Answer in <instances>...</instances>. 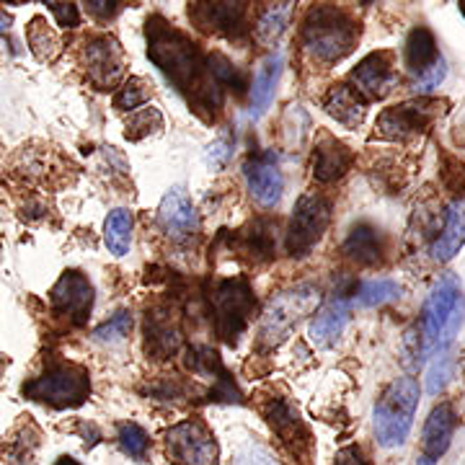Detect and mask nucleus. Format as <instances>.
<instances>
[{
	"label": "nucleus",
	"instance_id": "nucleus-1",
	"mask_svg": "<svg viewBox=\"0 0 465 465\" xmlns=\"http://www.w3.org/2000/svg\"><path fill=\"white\" fill-rule=\"evenodd\" d=\"M148 57L200 109L220 106V84L207 78V63L200 47L186 34L168 26L163 18L148 21Z\"/></svg>",
	"mask_w": 465,
	"mask_h": 465
},
{
	"label": "nucleus",
	"instance_id": "nucleus-2",
	"mask_svg": "<svg viewBox=\"0 0 465 465\" xmlns=\"http://www.w3.org/2000/svg\"><path fill=\"white\" fill-rule=\"evenodd\" d=\"M357 21L336 5H313L302 24V47L321 65L341 63L357 47Z\"/></svg>",
	"mask_w": 465,
	"mask_h": 465
},
{
	"label": "nucleus",
	"instance_id": "nucleus-3",
	"mask_svg": "<svg viewBox=\"0 0 465 465\" xmlns=\"http://www.w3.org/2000/svg\"><path fill=\"white\" fill-rule=\"evenodd\" d=\"M465 300L460 295V282L452 274H442L434 282L430 298L424 302V313H421V347L424 357L437 354L442 349H450L455 333L463 323Z\"/></svg>",
	"mask_w": 465,
	"mask_h": 465
},
{
	"label": "nucleus",
	"instance_id": "nucleus-4",
	"mask_svg": "<svg viewBox=\"0 0 465 465\" xmlns=\"http://www.w3.org/2000/svg\"><path fill=\"white\" fill-rule=\"evenodd\" d=\"M419 399H421V388L411 375L396 378L385 385V391L375 403V411H372L375 437L382 448H399L406 442V437L414 427Z\"/></svg>",
	"mask_w": 465,
	"mask_h": 465
},
{
	"label": "nucleus",
	"instance_id": "nucleus-5",
	"mask_svg": "<svg viewBox=\"0 0 465 465\" xmlns=\"http://www.w3.org/2000/svg\"><path fill=\"white\" fill-rule=\"evenodd\" d=\"M321 302V290L316 284H295L290 290L277 292L272 302L266 305L264 318H262V344L277 347L282 344L290 333L300 326V321L311 316Z\"/></svg>",
	"mask_w": 465,
	"mask_h": 465
},
{
	"label": "nucleus",
	"instance_id": "nucleus-6",
	"mask_svg": "<svg viewBox=\"0 0 465 465\" xmlns=\"http://www.w3.org/2000/svg\"><path fill=\"white\" fill-rule=\"evenodd\" d=\"M26 399L47 403L52 409H73L81 406L91 393L88 372L73 362H54L39 378L24 385Z\"/></svg>",
	"mask_w": 465,
	"mask_h": 465
},
{
	"label": "nucleus",
	"instance_id": "nucleus-7",
	"mask_svg": "<svg viewBox=\"0 0 465 465\" xmlns=\"http://www.w3.org/2000/svg\"><path fill=\"white\" fill-rule=\"evenodd\" d=\"M403 63L411 73V88H414V94H419V99H427V94L440 88V84L448 75V63L437 50L434 34L427 26H419L409 34Z\"/></svg>",
	"mask_w": 465,
	"mask_h": 465
},
{
	"label": "nucleus",
	"instance_id": "nucleus-8",
	"mask_svg": "<svg viewBox=\"0 0 465 465\" xmlns=\"http://www.w3.org/2000/svg\"><path fill=\"white\" fill-rule=\"evenodd\" d=\"M210 302H213L217 333L228 344H232L249 326V318L253 313V295H251L249 284L243 280H225L213 290Z\"/></svg>",
	"mask_w": 465,
	"mask_h": 465
},
{
	"label": "nucleus",
	"instance_id": "nucleus-9",
	"mask_svg": "<svg viewBox=\"0 0 465 465\" xmlns=\"http://www.w3.org/2000/svg\"><path fill=\"white\" fill-rule=\"evenodd\" d=\"M331 223V202L321 194H305L295 204V213L287 231L290 256H308Z\"/></svg>",
	"mask_w": 465,
	"mask_h": 465
},
{
	"label": "nucleus",
	"instance_id": "nucleus-10",
	"mask_svg": "<svg viewBox=\"0 0 465 465\" xmlns=\"http://www.w3.org/2000/svg\"><path fill=\"white\" fill-rule=\"evenodd\" d=\"M166 452L173 465H217L215 434L197 419H186L166 432Z\"/></svg>",
	"mask_w": 465,
	"mask_h": 465
},
{
	"label": "nucleus",
	"instance_id": "nucleus-11",
	"mask_svg": "<svg viewBox=\"0 0 465 465\" xmlns=\"http://www.w3.org/2000/svg\"><path fill=\"white\" fill-rule=\"evenodd\" d=\"M445 104L437 99H411L403 101L399 106L385 109L378 119V130L385 137L403 140L416 133H424L427 127H432L437 116H442Z\"/></svg>",
	"mask_w": 465,
	"mask_h": 465
},
{
	"label": "nucleus",
	"instance_id": "nucleus-12",
	"mask_svg": "<svg viewBox=\"0 0 465 465\" xmlns=\"http://www.w3.org/2000/svg\"><path fill=\"white\" fill-rule=\"evenodd\" d=\"M84 65L88 70V78L96 88H112L122 81L124 67H127V54L122 45L109 34L91 36L84 47Z\"/></svg>",
	"mask_w": 465,
	"mask_h": 465
},
{
	"label": "nucleus",
	"instance_id": "nucleus-13",
	"mask_svg": "<svg viewBox=\"0 0 465 465\" xmlns=\"http://www.w3.org/2000/svg\"><path fill=\"white\" fill-rule=\"evenodd\" d=\"M54 316L67 321L70 326H84L91 316L94 305V287L81 272H65L50 292Z\"/></svg>",
	"mask_w": 465,
	"mask_h": 465
},
{
	"label": "nucleus",
	"instance_id": "nucleus-14",
	"mask_svg": "<svg viewBox=\"0 0 465 465\" xmlns=\"http://www.w3.org/2000/svg\"><path fill=\"white\" fill-rule=\"evenodd\" d=\"M351 88L365 101L385 99L399 85V70L391 52H372L349 75Z\"/></svg>",
	"mask_w": 465,
	"mask_h": 465
},
{
	"label": "nucleus",
	"instance_id": "nucleus-15",
	"mask_svg": "<svg viewBox=\"0 0 465 465\" xmlns=\"http://www.w3.org/2000/svg\"><path fill=\"white\" fill-rule=\"evenodd\" d=\"M246 173V183L253 200L259 202L262 207H274L280 204L284 194V176L280 171V163L272 153L264 155H251L243 166Z\"/></svg>",
	"mask_w": 465,
	"mask_h": 465
},
{
	"label": "nucleus",
	"instance_id": "nucleus-16",
	"mask_svg": "<svg viewBox=\"0 0 465 465\" xmlns=\"http://www.w3.org/2000/svg\"><path fill=\"white\" fill-rule=\"evenodd\" d=\"M349 313H351V300L344 290H336L329 295V300L321 305L316 311V316L311 321V341L316 344L318 349H329L333 347L341 333L347 329Z\"/></svg>",
	"mask_w": 465,
	"mask_h": 465
},
{
	"label": "nucleus",
	"instance_id": "nucleus-17",
	"mask_svg": "<svg viewBox=\"0 0 465 465\" xmlns=\"http://www.w3.org/2000/svg\"><path fill=\"white\" fill-rule=\"evenodd\" d=\"M458 427V414L452 409V403H440L434 406L432 414L424 421V432H421V455L416 465H437V460L450 450L452 434Z\"/></svg>",
	"mask_w": 465,
	"mask_h": 465
},
{
	"label": "nucleus",
	"instance_id": "nucleus-18",
	"mask_svg": "<svg viewBox=\"0 0 465 465\" xmlns=\"http://www.w3.org/2000/svg\"><path fill=\"white\" fill-rule=\"evenodd\" d=\"M158 225L171 241L182 243L200 232V215L182 189H171L158 207Z\"/></svg>",
	"mask_w": 465,
	"mask_h": 465
},
{
	"label": "nucleus",
	"instance_id": "nucleus-19",
	"mask_svg": "<svg viewBox=\"0 0 465 465\" xmlns=\"http://www.w3.org/2000/svg\"><path fill=\"white\" fill-rule=\"evenodd\" d=\"M264 416L266 421H269V427L280 434V440L292 452H302V450L311 445V437H308V430H305V424L300 419V411L287 399L266 401Z\"/></svg>",
	"mask_w": 465,
	"mask_h": 465
},
{
	"label": "nucleus",
	"instance_id": "nucleus-20",
	"mask_svg": "<svg viewBox=\"0 0 465 465\" xmlns=\"http://www.w3.org/2000/svg\"><path fill=\"white\" fill-rule=\"evenodd\" d=\"M351 166V153L344 143H339L331 134H323L318 140L316 155H313V176L321 183H331L341 179Z\"/></svg>",
	"mask_w": 465,
	"mask_h": 465
},
{
	"label": "nucleus",
	"instance_id": "nucleus-21",
	"mask_svg": "<svg viewBox=\"0 0 465 465\" xmlns=\"http://www.w3.org/2000/svg\"><path fill=\"white\" fill-rule=\"evenodd\" d=\"M323 109H326V114L333 116L339 124H344L349 130H357L367 114V101L349 84H339L331 85V91L326 94Z\"/></svg>",
	"mask_w": 465,
	"mask_h": 465
},
{
	"label": "nucleus",
	"instance_id": "nucleus-22",
	"mask_svg": "<svg viewBox=\"0 0 465 465\" xmlns=\"http://www.w3.org/2000/svg\"><path fill=\"white\" fill-rule=\"evenodd\" d=\"M465 246V197L458 200L448 210V217H445V228L440 231V235L434 238L432 249H430V256L434 262H450L455 259L460 249Z\"/></svg>",
	"mask_w": 465,
	"mask_h": 465
},
{
	"label": "nucleus",
	"instance_id": "nucleus-23",
	"mask_svg": "<svg viewBox=\"0 0 465 465\" xmlns=\"http://www.w3.org/2000/svg\"><path fill=\"white\" fill-rule=\"evenodd\" d=\"M194 18L210 32L231 34L241 29L246 16V3H194Z\"/></svg>",
	"mask_w": 465,
	"mask_h": 465
},
{
	"label": "nucleus",
	"instance_id": "nucleus-24",
	"mask_svg": "<svg viewBox=\"0 0 465 465\" xmlns=\"http://www.w3.org/2000/svg\"><path fill=\"white\" fill-rule=\"evenodd\" d=\"M284 67V54L274 52L264 60V65L259 67L253 85H251V116H262L269 109V104L274 99V88L280 84Z\"/></svg>",
	"mask_w": 465,
	"mask_h": 465
},
{
	"label": "nucleus",
	"instance_id": "nucleus-25",
	"mask_svg": "<svg viewBox=\"0 0 465 465\" xmlns=\"http://www.w3.org/2000/svg\"><path fill=\"white\" fill-rule=\"evenodd\" d=\"M382 235L378 228L360 223L349 231L344 241V256L360 266H375L382 259Z\"/></svg>",
	"mask_w": 465,
	"mask_h": 465
},
{
	"label": "nucleus",
	"instance_id": "nucleus-26",
	"mask_svg": "<svg viewBox=\"0 0 465 465\" xmlns=\"http://www.w3.org/2000/svg\"><path fill=\"white\" fill-rule=\"evenodd\" d=\"M133 228H134V217L130 210L119 207V210H112L106 223H104V243L106 249L112 251L114 256H127L130 253V246H133Z\"/></svg>",
	"mask_w": 465,
	"mask_h": 465
},
{
	"label": "nucleus",
	"instance_id": "nucleus-27",
	"mask_svg": "<svg viewBox=\"0 0 465 465\" xmlns=\"http://www.w3.org/2000/svg\"><path fill=\"white\" fill-rule=\"evenodd\" d=\"M26 39H29V47L39 63H52L60 54V39L42 16L32 18V24L26 29Z\"/></svg>",
	"mask_w": 465,
	"mask_h": 465
},
{
	"label": "nucleus",
	"instance_id": "nucleus-28",
	"mask_svg": "<svg viewBox=\"0 0 465 465\" xmlns=\"http://www.w3.org/2000/svg\"><path fill=\"white\" fill-rule=\"evenodd\" d=\"M290 14H292V3H274L269 5L264 14L259 16V24H256V39L262 45H274L280 42V36L287 29V21H290Z\"/></svg>",
	"mask_w": 465,
	"mask_h": 465
},
{
	"label": "nucleus",
	"instance_id": "nucleus-29",
	"mask_svg": "<svg viewBox=\"0 0 465 465\" xmlns=\"http://www.w3.org/2000/svg\"><path fill=\"white\" fill-rule=\"evenodd\" d=\"M401 292H403L401 284L393 282V280H385V277H381V280H367L357 290V302L362 308H378V305L399 300Z\"/></svg>",
	"mask_w": 465,
	"mask_h": 465
},
{
	"label": "nucleus",
	"instance_id": "nucleus-30",
	"mask_svg": "<svg viewBox=\"0 0 465 465\" xmlns=\"http://www.w3.org/2000/svg\"><path fill=\"white\" fill-rule=\"evenodd\" d=\"M432 357V367H430V375H427V393L440 396L448 388V382L452 381V367H455V362H452L450 349H442V351H437Z\"/></svg>",
	"mask_w": 465,
	"mask_h": 465
},
{
	"label": "nucleus",
	"instance_id": "nucleus-31",
	"mask_svg": "<svg viewBox=\"0 0 465 465\" xmlns=\"http://www.w3.org/2000/svg\"><path fill=\"white\" fill-rule=\"evenodd\" d=\"M148 99V81H145V78H130V81H124V85L119 88V94L114 96V106L116 109H122V112H133V109H140Z\"/></svg>",
	"mask_w": 465,
	"mask_h": 465
},
{
	"label": "nucleus",
	"instance_id": "nucleus-32",
	"mask_svg": "<svg viewBox=\"0 0 465 465\" xmlns=\"http://www.w3.org/2000/svg\"><path fill=\"white\" fill-rule=\"evenodd\" d=\"M148 347L158 354H171L179 347V331L171 329V321L161 323L158 318H148Z\"/></svg>",
	"mask_w": 465,
	"mask_h": 465
},
{
	"label": "nucleus",
	"instance_id": "nucleus-33",
	"mask_svg": "<svg viewBox=\"0 0 465 465\" xmlns=\"http://www.w3.org/2000/svg\"><path fill=\"white\" fill-rule=\"evenodd\" d=\"M119 448L124 450L130 458H134V460H143L150 448L148 432L140 424H133V421L130 424H122L119 427Z\"/></svg>",
	"mask_w": 465,
	"mask_h": 465
},
{
	"label": "nucleus",
	"instance_id": "nucleus-34",
	"mask_svg": "<svg viewBox=\"0 0 465 465\" xmlns=\"http://www.w3.org/2000/svg\"><path fill=\"white\" fill-rule=\"evenodd\" d=\"M158 130H163V116L158 114V109H143L140 114H134L130 119V124H127V137L130 140H143V137H148L150 133H158Z\"/></svg>",
	"mask_w": 465,
	"mask_h": 465
},
{
	"label": "nucleus",
	"instance_id": "nucleus-35",
	"mask_svg": "<svg viewBox=\"0 0 465 465\" xmlns=\"http://www.w3.org/2000/svg\"><path fill=\"white\" fill-rule=\"evenodd\" d=\"M130 331H133V316L127 311H119L106 323H101L99 329L94 331V339L96 341H119V339L130 336Z\"/></svg>",
	"mask_w": 465,
	"mask_h": 465
},
{
	"label": "nucleus",
	"instance_id": "nucleus-36",
	"mask_svg": "<svg viewBox=\"0 0 465 465\" xmlns=\"http://www.w3.org/2000/svg\"><path fill=\"white\" fill-rule=\"evenodd\" d=\"M50 11L57 18V24L63 29H75L81 24V16H78V5L75 3H47Z\"/></svg>",
	"mask_w": 465,
	"mask_h": 465
},
{
	"label": "nucleus",
	"instance_id": "nucleus-37",
	"mask_svg": "<svg viewBox=\"0 0 465 465\" xmlns=\"http://www.w3.org/2000/svg\"><path fill=\"white\" fill-rule=\"evenodd\" d=\"M232 158V140L228 134H223L220 140H215L210 150H207V163H213V166H225L228 161Z\"/></svg>",
	"mask_w": 465,
	"mask_h": 465
},
{
	"label": "nucleus",
	"instance_id": "nucleus-38",
	"mask_svg": "<svg viewBox=\"0 0 465 465\" xmlns=\"http://www.w3.org/2000/svg\"><path fill=\"white\" fill-rule=\"evenodd\" d=\"M238 465H277L274 463V458L262 448H253L249 450L246 455H241V463Z\"/></svg>",
	"mask_w": 465,
	"mask_h": 465
},
{
	"label": "nucleus",
	"instance_id": "nucleus-39",
	"mask_svg": "<svg viewBox=\"0 0 465 465\" xmlns=\"http://www.w3.org/2000/svg\"><path fill=\"white\" fill-rule=\"evenodd\" d=\"M88 5V11L94 14V16L99 18H112L122 8L119 3H104V0H94V3H85Z\"/></svg>",
	"mask_w": 465,
	"mask_h": 465
},
{
	"label": "nucleus",
	"instance_id": "nucleus-40",
	"mask_svg": "<svg viewBox=\"0 0 465 465\" xmlns=\"http://www.w3.org/2000/svg\"><path fill=\"white\" fill-rule=\"evenodd\" d=\"M336 465H367V460L362 458V452L357 448H347L339 452L336 458Z\"/></svg>",
	"mask_w": 465,
	"mask_h": 465
},
{
	"label": "nucleus",
	"instance_id": "nucleus-41",
	"mask_svg": "<svg viewBox=\"0 0 465 465\" xmlns=\"http://www.w3.org/2000/svg\"><path fill=\"white\" fill-rule=\"evenodd\" d=\"M8 29H11V18L5 16L3 11H0V36L8 32Z\"/></svg>",
	"mask_w": 465,
	"mask_h": 465
},
{
	"label": "nucleus",
	"instance_id": "nucleus-42",
	"mask_svg": "<svg viewBox=\"0 0 465 465\" xmlns=\"http://www.w3.org/2000/svg\"><path fill=\"white\" fill-rule=\"evenodd\" d=\"M54 465H81V463H78L75 458H67V455H65V458H60V460H57Z\"/></svg>",
	"mask_w": 465,
	"mask_h": 465
},
{
	"label": "nucleus",
	"instance_id": "nucleus-43",
	"mask_svg": "<svg viewBox=\"0 0 465 465\" xmlns=\"http://www.w3.org/2000/svg\"><path fill=\"white\" fill-rule=\"evenodd\" d=\"M460 14H463V16H465V3H460Z\"/></svg>",
	"mask_w": 465,
	"mask_h": 465
}]
</instances>
